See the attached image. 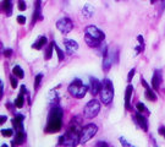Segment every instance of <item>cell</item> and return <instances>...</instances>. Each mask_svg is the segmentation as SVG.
Wrapping results in <instances>:
<instances>
[{"label": "cell", "instance_id": "obj_20", "mask_svg": "<svg viewBox=\"0 0 165 147\" xmlns=\"http://www.w3.org/2000/svg\"><path fill=\"white\" fill-rule=\"evenodd\" d=\"M146 98H147L148 101H152V102H155V101L158 99L157 95L154 93V90H152L149 86L146 87Z\"/></svg>", "mask_w": 165, "mask_h": 147}, {"label": "cell", "instance_id": "obj_40", "mask_svg": "<svg viewBox=\"0 0 165 147\" xmlns=\"http://www.w3.org/2000/svg\"><path fill=\"white\" fill-rule=\"evenodd\" d=\"M97 146H108V144L106 142H104V141H99L98 144H95Z\"/></svg>", "mask_w": 165, "mask_h": 147}, {"label": "cell", "instance_id": "obj_33", "mask_svg": "<svg viewBox=\"0 0 165 147\" xmlns=\"http://www.w3.org/2000/svg\"><path fill=\"white\" fill-rule=\"evenodd\" d=\"M120 142H121V145H122V146H127V147L132 146V145H131V144H129V142H127L124 137H120Z\"/></svg>", "mask_w": 165, "mask_h": 147}, {"label": "cell", "instance_id": "obj_13", "mask_svg": "<svg viewBox=\"0 0 165 147\" xmlns=\"http://www.w3.org/2000/svg\"><path fill=\"white\" fill-rule=\"evenodd\" d=\"M110 66H111V59H110V54L108 52V48L105 47L104 52H103V70L109 71Z\"/></svg>", "mask_w": 165, "mask_h": 147}, {"label": "cell", "instance_id": "obj_41", "mask_svg": "<svg viewBox=\"0 0 165 147\" xmlns=\"http://www.w3.org/2000/svg\"><path fill=\"white\" fill-rule=\"evenodd\" d=\"M6 108H9L10 110H12V109H13V107L10 104V102H7V104H6Z\"/></svg>", "mask_w": 165, "mask_h": 147}, {"label": "cell", "instance_id": "obj_11", "mask_svg": "<svg viewBox=\"0 0 165 147\" xmlns=\"http://www.w3.org/2000/svg\"><path fill=\"white\" fill-rule=\"evenodd\" d=\"M64 44H65V48H66V53L69 55L74 54L77 49H79V43L72 41V39H65L64 41Z\"/></svg>", "mask_w": 165, "mask_h": 147}, {"label": "cell", "instance_id": "obj_21", "mask_svg": "<svg viewBox=\"0 0 165 147\" xmlns=\"http://www.w3.org/2000/svg\"><path fill=\"white\" fill-rule=\"evenodd\" d=\"M2 9L6 12L7 16L11 15V10H12V0H4L2 2Z\"/></svg>", "mask_w": 165, "mask_h": 147}, {"label": "cell", "instance_id": "obj_29", "mask_svg": "<svg viewBox=\"0 0 165 147\" xmlns=\"http://www.w3.org/2000/svg\"><path fill=\"white\" fill-rule=\"evenodd\" d=\"M136 107H137V109H138L141 113H144V112H146V113H148V110H147V108L144 107V104H143V103H137V106H136Z\"/></svg>", "mask_w": 165, "mask_h": 147}, {"label": "cell", "instance_id": "obj_3", "mask_svg": "<svg viewBox=\"0 0 165 147\" xmlns=\"http://www.w3.org/2000/svg\"><path fill=\"white\" fill-rule=\"evenodd\" d=\"M67 90H69V93L72 97L81 99V98H83L86 96V93L88 91V86H86L80 79H76V80H74L70 83V86H69Z\"/></svg>", "mask_w": 165, "mask_h": 147}, {"label": "cell", "instance_id": "obj_10", "mask_svg": "<svg viewBox=\"0 0 165 147\" xmlns=\"http://www.w3.org/2000/svg\"><path fill=\"white\" fill-rule=\"evenodd\" d=\"M163 81V74L160 70H155L154 71V75L152 77V87L154 91H158L159 87H160V83Z\"/></svg>", "mask_w": 165, "mask_h": 147}, {"label": "cell", "instance_id": "obj_35", "mask_svg": "<svg viewBox=\"0 0 165 147\" xmlns=\"http://www.w3.org/2000/svg\"><path fill=\"white\" fill-rule=\"evenodd\" d=\"M11 54H12V49H6V50L4 52V55H5V56H7V58H9V56H11Z\"/></svg>", "mask_w": 165, "mask_h": 147}, {"label": "cell", "instance_id": "obj_30", "mask_svg": "<svg viewBox=\"0 0 165 147\" xmlns=\"http://www.w3.org/2000/svg\"><path fill=\"white\" fill-rule=\"evenodd\" d=\"M17 5H18V9H20L21 11H25V10L27 9V6H26V2H25L23 0H20Z\"/></svg>", "mask_w": 165, "mask_h": 147}, {"label": "cell", "instance_id": "obj_7", "mask_svg": "<svg viewBox=\"0 0 165 147\" xmlns=\"http://www.w3.org/2000/svg\"><path fill=\"white\" fill-rule=\"evenodd\" d=\"M56 27H58V29H59L61 33L66 34V33H69V32L74 28V23H72V21H71L69 17H64V18H60V20L56 22Z\"/></svg>", "mask_w": 165, "mask_h": 147}, {"label": "cell", "instance_id": "obj_14", "mask_svg": "<svg viewBox=\"0 0 165 147\" xmlns=\"http://www.w3.org/2000/svg\"><path fill=\"white\" fill-rule=\"evenodd\" d=\"M23 120H25V115H21V114H17L15 117V119H12V125H13L16 131L25 130L23 129Z\"/></svg>", "mask_w": 165, "mask_h": 147}, {"label": "cell", "instance_id": "obj_19", "mask_svg": "<svg viewBox=\"0 0 165 147\" xmlns=\"http://www.w3.org/2000/svg\"><path fill=\"white\" fill-rule=\"evenodd\" d=\"M47 43H48L47 37L42 36V37H39V38H38V41H37V42H36V43L32 45V48H34V49H38V50H39V49H42V48H43V47H44Z\"/></svg>", "mask_w": 165, "mask_h": 147}, {"label": "cell", "instance_id": "obj_37", "mask_svg": "<svg viewBox=\"0 0 165 147\" xmlns=\"http://www.w3.org/2000/svg\"><path fill=\"white\" fill-rule=\"evenodd\" d=\"M21 93H22V95H26V93H28V91L26 90V86H25V85H22V86H21Z\"/></svg>", "mask_w": 165, "mask_h": 147}, {"label": "cell", "instance_id": "obj_38", "mask_svg": "<svg viewBox=\"0 0 165 147\" xmlns=\"http://www.w3.org/2000/svg\"><path fill=\"white\" fill-rule=\"evenodd\" d=\"M6 120H7V117H5V115H1L0 117V124H4Z\"/></svg>", "mask_w": 165, "mask_h": 147}, {"label": "cell", "instance_id": "obj_6", "mask_svg": "<svg viewBox=\"0 0 165 147\" xmlns=\"http://www.w3.org/2000/svg\"><path fill=\"white\" fill-rule=\"evenodd\" d=\"M98 131V126L95 124H88L81 130V135H80V144H86L88 142Z\"/></svg>", "mask_w": 165, "mask_h": 147}, {"label": "cell", "instance_id": "obj_32", "mask_svg": "<svg viewBox=\"0 0 165 147\" xmlns=\"http://www.w3.org/2000/svg\"><path fill=\"white\" fill-rule=\"evenodd\" d=\"M17 22H18L20 25H25V23H26V17H25V16H22V15L17 16Z\"/></svg>", "mask_w": 165, "mask_h": 147}, {"label": "cell", "instance_id": "obj_17", "mask_svg": "<svg viewBox=\"0 0 165 147\" xmlns=\"http://www.w3.org/2000/svg\"><path fill=\"white\" fill-rule=\"evenodd\" d=\"M82 14L84 17L90 18V17L93 16V14H94V7H93L92 5H89V4H86L82 9Z\"/></svg>", "mask_w": 165, "mask_h": 147}, {"label": "cell", "instance_id": "obj_18", "mask_svg": "<svg viewBox=\"0 0 165 147\" xmlns=\"http://www.w3.org/2000/svg\"><path fill=\"white\" fill-rule=\"evenodd\" d=\"M84 41H86V43H87L89 47H92V48H98V47L100 45V43H102V42L94 39V38H92V37H89V36H87V34L84 36Z\"/></svg>", "mask_w": 165, "mask_h": 147}, {"label": "cell", "instance_id": "obj_26", "mask_svg": "<svg viewBox=\"0 0 165 147\" xmlns=\"http://www.w3.org/2000/svg\"><path fill=\"white\" fill-rule=\"evenodd\" d=\"M42 79H43V75H42V74H38V75L36 76V79H34V90H38V88H39Z\"/></svg>", "mask_w": 165, "mask_h": 147}, {"label": "cell", "instance_id": "obj_4", "mask_svg": "<svg viewBox=\"0 0 165 147\" xmlns=\"http://www.w3.org/2000/svg\"><path fill=\"white\" fill-rule=\"evenodd\" d=\"M80 135H81V133L74 131V130H70L69 129L65 135H63V136L59 137V145H64V146H69V147L76 146L80 142Z\"/></svg>", "mask_w": 165, "mask_h": 147}, {"label": "cell", "instance_id": "obj_1", "mask_svg": "<svg viewBox=\"0 0 165 147\" xmlns=\"http://www.w3.org/2000/svg\"><path fill=\"white\" fill-rule=\"evenodd\" d=\"M63 126V109L56 104L49 112L45 133H58Z\"/></svg>", "mask_w": 165, "mask_h": 147}, {"label": "cell", "instance_id": "obj_24", "mask_svg": "<svg viewBox=\"0 0 165 147\" xmlns=\"http://www.w3.org/2000/svg\"><path fill=\"white\" fill-rule=\"evenodd\" d=\"M23 103H25V98H23V95L21 93V95L16 98V101H15V107H16V108H22V107H23Z\"/></svg>", "mask_w": 165, "mask_h": 147}, {"label": "cell", "instance_id": "obj_31", "mask_svg": "<svg viewBox=\"0 0 165 147\" xmlns=\"http://www.w3.org/2000/svg\"><path fill=\"white\" fill-rule=\"evenodd\" d=\"M135 72H136V69H131V71L129 72V76H127V81H129V83H131V81H132V77H133Z\"/></svg>", "mask_w": 165, "mask_h": 147}, {"label": "cell", "instance_id": "obj_27", "mask_svg": "<svg viewBox=\"0 0 165 147\" xmlns=\"http://www.w3.org/2000/svg\"><path fill=\"white\" fill-rule=\"evenodd\" d=\"M12 134H13V130L12 129H2L1 130V135L4 137H10V136H12Z\"/></svg>", "mask_w": 165, "mask_h": 147}, {"label": "cell", "instance_id": "obj_15", "mask_svg": "<svg viewBox=\"0 0 165 147\" xmlns=\"http://www.w3.org/2000/svg\"><path fill=\"white\" fill-rule=\"evenodd\" d=\"M26 140V134H25V130H21V131H16V137L15 140L12 141V146H16V145H21L23 144Z\"/></svg>", "mask_w": 165, "mask_h": 147}, {"label": "cell", "instance_id": "obj_39", "mask_svg": "<svg viewBox=\"0 0 165 147\" xmlns=\"http://www.w3.org/2000/svg\"><path fill=\"white\" fill-rule=\"evenodd\" d=\"M2 92H4V85L2 81H0V96H2Z\"/></svg>", "mask_w": 165, "mask_h": 147}, {"label": "cell", "instance_id": "obj_2", "mask_svg": "<svg viewBox=\"0 0 165 147\" xmlns=\"http://www.w3.org/2000/svg\"><path fill=\"white\" fill-rule=\"evenodd\" d=\"M100 101L108 106L113 102V98H114V86H113V82L109 80V79H105L103 81V86H102V90H100Z\"/></svg>", "mask_w": 165, "mask_h": 147}, {"label": "cell", "instance_id": "obj_5", "mask_svg": "<svg viewBox=\"0 0 165 147\" xmlns=\"http://www.w3.org/2000/svg\"><path fill=\"white\" fill-rule=\"evenodd\" d=\"M99 112H100V103L97 99H92L86 104L83 109V115L87 119H93L99 114Z\"/></svg>", "mask_w": 165, "mask_h": 147}, {"label": "cell", "instance_id": "obj_9", "mask_svg": "<svg viewBox=\"0 0 165 147\" xmlns=\"http://www.w3.org/2000/svg\"><path fill=\"white\" fill-rule=\"evenodd\" d=\"M102 86L103 83H100V81L95 77H90V86H89V91H90V95L93 96H97L100 93V90H102Z\"/></svg>", "mask_w": 165, "mask_h": 147}, {"label": "cell", "instance_id": "obj_34", "mask_svg": "<svg viewBox=\"0 0 165 147\" xmlns=\"http://www.w3.org/2000/svg\"><path fill=\"white\" fill-rule=\"evenodd\" d=\"M158 133H159L160 136H163V137L165 139V126H160L159 130H158Z\"/></svg>", "mask_w": 165, "mask_h": 147}, {"label": "cell", "instance_id": "obj_28", "mask_svg": "<svg viewBox=\"0 0 165 147\" xmlns=\"http://www.w3.org/2000/svg\"><path fill=\"white\" fill-rule=\"evenodd\" d=\"M17 79H18V77H16L13 74L10 76V82H11L12 88H16V87H17V85H18V83H17Z\"/></svg>", "mask_w": 165, "mask_h": 147}, {"label": "cell", "instance_id": "obj_12", "mask_svg": "<svg viewBox=\"0 0 165 147\" xmlns=\"http://www.w3.org/2000/svg\"><path fill=\"white\" fill-rule=\"evenodd\" d=\"M132 93H133V86L130 83L127 87H126V91H125V108L131 110V97H132Z\"/></svg>", "mask_w": 165, "mask_h": 147}, {"label": "cell", "instance_id": "obj_42", "mask_svg": "<svg viewBox=\"0 0 165 147\" xmlns=\"http://www.w3.org/2000/svg\"><path fill=\"white\" fill-rule=\"evenodd\" d=\"M151 1H152V2H155V1H157V0H151Z\"/></svg>", "mask_w": 165, "mask_h": 147}, {"label": "cell", "instance_id": "obj_22", "mask_svg": "<svg viewBox=\"0 0 165 147\" xmlns=\"http://www.w3.org/2000/svg\"><path fill=\"white\" fill-rule=\"evenodd\" d=\"M54 45H55V42H52L50 44H48V48H47V50H45V55H44V59H45V60L52 59V56H53V48H54Z\"/></svg>", "mask_w": 165, "mask_h": 147}, {"label": "cell", "instance_id": "obj_23", "mask_svg": "<svg viewBox=\"0 0 165 147\" xmlns=\"http://www.w3.org/2000/svg\"><path fill=\"white\" fill-rule=\"evenodd\" d=\"M12 74H13L16 77H18V79H23V77H25V72H23L22 68L18 66V65L13 66V69H12Z\"/></svg>", "mask_w": 165, "mask_h": 147}, {"label": "cell", "instance_id": "obj_16", "mask_svg": "<svg viewBox=\"0 0 165 147\" xmlns=\"http://www.w3.org/2000/svg\"><path fill=\"white\" fill-rule=\"evenodd\" d=\"M136 120H137L138 125H140L144 131L148 130V122H147V119L141 114V112H140V113H136Z\"/></svg>", "mask_w": 165, "mask_h": 147}, {"label": "cell", "instance_id": "obj_25", "mask_svg": "<svg viewBox=\"0 0 165 147\" xmlns=\"http://www.w3.org/2000/svg\"><path fill=\"white\" fill-rule=\"evenodd\" d=\"M54 49L56 50V54H58V58H59V61H63V60L65 59V54H64V52H63V50H61V49H60V48H59V47H58L56 44L54 45Z\"/></svg>", "mask_w": 165, "mask_h": 147}, {"label": "cell", "instance_id": "obj_36", "mask_svg": "<svg viewBox=\"0 0 165 147\" xmlns=\"http://www.w3.org/2000/svg\"><path fill=\"white\" fill-rule=\"evenodd\" d=\"M137 41L140 42V44H141V45H143V47H144V41H143V37H142V36H138V37H137Z\"/></svg>", "mask_w": 165, "mask_h": 147}, {"label": "cell", "instance_id": "obj_8", "mask_svg": "<svg viewBox=\"0 0 165 147\" xmlns=\"http://www.w3.org/2000/svg\"><path fill=\"white\" fill-rule=\"evenodd\" d=\"M86 34L89 36V37H92V38H94V39H97V41H99V42H103L105 39L104 32L100 31L99 28H97L95 26H88V27H86Z\"/></svg>", "mask_w": 165, "mask_h": 147}]
</instances>
